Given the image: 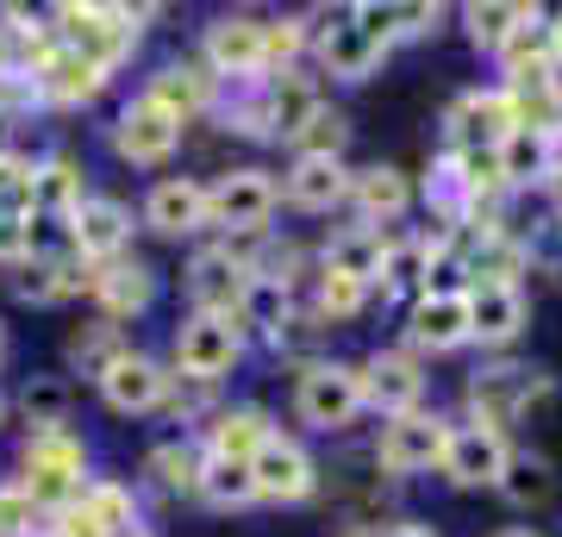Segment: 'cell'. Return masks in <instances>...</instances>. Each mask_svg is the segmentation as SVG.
Masks as SVG:
<instances>
[{"instance_id": "26", "label": "cell", "mask_w": 562, "mask_h": 537, "mask_svg": "<svg viewBox=\"0 0 562 537\" xmlns=\"http://www.w3.org/2000/svg\"><path fill=\"white\" fill-rule=\"evenodd\" d=\"M144 94L162 100V107H169L181 125H194L201 113H213V107H220L225 88L201 69V57H162V63H157V76L144 81Z\"/></svg>"}, {"instance_id": "38", "label": "cell", "mask_w": 562, "mask_h": 537, "mask_svg": "<svg viewBox=\"0 0 562 537\" xmlns=\"http://www.w3.org/2000/svg\"><path fill=\"white\" fill-rule=\"evenodd\" d=\"M425 276H431V238H387L382 276H375V294H425Z\"/></svg>"}, {"instance_id": "45", "label": "cell", "mask_w": 562, "mask_h": 537, "mask_svg": "<svg viewBox=\"0 0 562 537\" xmlns=\"http://www.w3.org/2000/svg\"><path fill=\"white\" fill-rule=\"evenodd\" d=\"M32 113H44L32 76H0V125L20 132V125H32Z\"/></svg>"}, {"instance_id": "2", "label": "cell", "mask_w": 562, "mask_h": 537, "mask_svg": "<svg viewBox=\"0 0 562 537\" xmlns=\"http://www.w3.org/2000/svg\"><path fill=\"white\" fill-rule=\"evenodd\" d=\"M144 20H150V7H106V0H57L50 7L57 44H69L88 63H101L106 76H120L132 63V51L144 38Z\"/></svg>"}, {"instance_id": "5", "label": "cell", "mask_w": 562, "mask_h": 537, "mask_svg": "<svg viewBox=\"0 0 562 537\" xmlns=\"http://www.w3.org/2000/svg\"><path fill=\"white\" fill-rule=\"evenodd\" d=\"M244 350H250V338H244L238 313H188L176 325V338H169V369L188 381H213L220 388L244 362Z\"/></svg>"}, {"instance_id": "43", "label": "cell", "mask_w": 562, "mask_h": 537, "mask_svg": "<svg viewBox=\"0 0 562 537\" xmlns=\"http://www.w3.org/2000/svg\"><path fill=\"white\" fill-rule=\"evenodd\" d=\"M32 176H38V157L0 150V213H25L32 220Z\"/></svg>"}, {"instance_id": "41", "label": "cell", "mask_w": 562, "mask_h": 537, "mask_svg": "<svg viewBox=\"0 0 562 537\" xmlns=\"http://www.w3.org/2000/svg\"><path fill=\"white\" fill-rule=\"evenodd\" d=\"M0 537H50V513L13 476L0 481Z\"/></svg>"}, {"instance_id": "19", "label": "cell", "mask_w": 562, "mask_h": 537, "mask_svg": "<svg viewBox=\"0 0 562 537\" xmlns=\"http://www.w3.org/2000/svg\"><path fill=\"white\" fill-rule=\"evenodd\" d=\"M162 294V276L150 269L144 257H120V262H101L94 276H88V300H94V313L113 318V325H132L157 306Z\"/></svg>"}, {"instance_id": "15", "label": "cell", "mask_w": 562, "mask_h": 537, "mask_svg": "<svg viewBox=\"0 0 562 537\" xmlns=\"http://www.w3.org/2000/svg\"><path fill=\"white\" fill-rule=\"evenodd\" d=\"M101 400H106V413H120V418H144V413H162L169 406V388H176V369L162 357H150V350H125L113 369H106L101 381Z\"/></svg>"}, {"instance_id": "27", "label": "cell", "mask_w": 562, "mask_h": 537, "mask_svg": "<svg viewBox=\"0 0 562 537\" xmlns=\"http://www.w3.org/2000/svg\"><path fill=\"white\" fill-rule=\"evenodd\" d=\"M281 425L269 418V406L257 400H238V406H220V413L201 425V450L206 457H225V462H250L262 444L276 438Z\"/></svg>"}, {"instance_id": "24", "label": "cell", "mask_w": 562, "mask_h": 537, "mask_svg": "<svg viewBox=\"0 0 562 537\" xmlns=\"http://www.w3.org/2000/svg\"><path fill=\"white\" fill-rule=\"evenodd\" d=\"M525 318V288L519 281H469V325H475V344L482 350H506V344H519Z\"/></svg>"}, {"instance_id": "12", "label": "cell", "mask_w": 562, "mask_h": 537, "mask_svg": "<svg viewBox=\"0 0 562 537\" xmlns=\"http://www.w3.org/2000/svg\"><path fill=\"white\" fill-rule=\"evenodd\" d=\"M506 462H513V444H506L501 425L462 418L457 432H450V444H443L438 476L450 481V488H462V494H475V488H501Z\"/></svg>"}, {"instance_id": "49", "label": "cell", "mask_w": 562, "mask_h": 537, "mask_svg": "<svg viewBox=\"0 0 562 537\" xmlns=\"http://www.w3.org/2000/svg\"><path fill=\"white\" fill-rule=\"evenodd\" d=\"M494 537H543L538 525H506V532H494Z\"/></svg>"}, {"instance_id": "23", "label": "cell", "mask_w": 562, "mask_h": 537, "mask_svg": "<svg viewBox=\"0 0 562 537\" xmlns=\"http://www.w3.org/2000/svg\"><path fill=\"white\" fill-rule=\"evenodd\" d=\"M362 400H369V413H382V418L419 413L425 362L413 350H375V357H362Z\"/></svg>"}, {"instance_id": "1", "label": "cell", "mask_w": 562, "mask_h": 537, "mask_svg": "<svg viewBox=\"0 0 562 537\" xmlns=\"http://www.w3.org/2000/svg\"><path fill=\"white\" fill-rule=\"evenodd\" d=\"M13 481H20L50 518L69 513V506L88 494V481H94V444L81 438L76 425H69V432H32V438L20 444V476Z\"/></svg>"}, {"instance_id": "33", "label": "cell", "mask_w": 562, "mask_h": 537, "mask_svg": "<svg viewBox=\"0 0 562 537\" xmlns=\"http://www.w3.org/2000/svg\"><path fill=\"white\" fill-rule=\"evenodd\" d=\"M125 350H132L125 325H113V318H101V313L69 325V338H63V362H69V376H81V381H101Z\"/></svg>"}, {"instance_id": "52", "label": "cell", "mask_w": 562, "mask_h": 537, "mask_svg": "<svg viewBox=\"0 0 562 537\" xmlns=\"http://www.w3.org/2000/svg\"><path fill=\"white\" fill-rule=\"evenodd\" d=\"M7 413H13V400L0 394V432H7Z\"/></svg>"}, {"instance_id": "25", "label": "cell", "mask_w": 562, "mask_h": 537, "mask_svg": "<svg viewBox=\"0 0 562 537\" xmlns=\"http://www.w3.org/2000/svg\"><path fill=\"white\" fill-rule=\"evenodd\" d=\"M350 176L357 169L344 157H294L281 176V200L294 213H338V206H350Z\"/></svg>"}, {"instance_id": "28", "label": "cell", "mask_w": 562, "mask_h": 537, "mask_svg": "<svg viewBox=\"0 0 562 537\" xmlns=\"http://www.w3.org/2000/svg\"><path fill=\"white\" fill-rule=\"evenodd\" d=\"M350 213H357V225H375V232L401 225L406 213H413V176L394 169V163L357 169V176H350Z\"/></svg>"}, {"instance_id": "54", "label": "cell", "mask_w": 562, "mask_h": 537, "mask_svg": "<svg viewBox=\"0 0 562 537\" xmlns=\"http://www.w3.org/2000/svg\"><path fill=\"white\" fill-rule=\"evenodd\" d=\"M138 537H150V532H138Z\"/></svg>"}, {"instance_id": "37", "label": "cell", "mask_w": 562, "mask_h": 537, "mask_svg": "<svg viewBox=\"0 0 562 537\" xmlns=\"http://www.w3.org/2000/svg\"><path fill=\"white\" fill-rule=\"evenodd\" d=\"M531 13H538V7H519V0H475V7H462V25H469V44H475V51L501 57L506 44H513V32H519Z\"/></svg>"}, {"instance_id": "50", "label": "cell", "mask_w": 562, "mask_h": 537, "mask_svg": "<svg viewBox=\"0 0 562 537\" xmlns=\"http://www.w3.org/2000/svg\"><path fill=\"white\" fill-rule=\"evenodd\" d=\"M550 132L562 138V88H557V107H550Z\"/></svg>"}, {"instance_id": "47", "label": "cell", "mask_w": 562, "mask_h": 537, "mask_svg": "<svg viewBox=\"0 0 562 537\" xmlns=\"http://www.w3.org/2000/svg\"><path fill=\"white\" fill-rule=\"evenodd\" d=\"M382 537H438L431 525H419V518H401V525H387Z\"/></svg>"}, {"instance_id": "16", "label": "cell", "mask_w": 562, "mask_h": 537, "mask_svg": "<svg viewBox=\"0 0 562 537\" xmlns=\"http://www.w3.org/2000/svg\"><path fill=\"white\" fill-rule=\"evenodd\" d=\"M450 150H469V157H494L501 150V138L513 132V125H525V107L519 94H506V88H475V94H462L457 107H450Z\"/></svg>"}, {"instance_id": "22", "label": "cell", "mask_w": 562, "mask_h": 537, "mask_svg": "<svg viewBox=\"0 0 562 537\" xmlns=\"http://www.w3.org/2000/svg\"><path fill=\"white\" fill-rule=\"evenodd\" d=\"M88 276H94V269H88L69 244H50V250L38 244L7 281H13V294H20L25 306H63V300L88 294Z\"/></svg>"}, {"instance_id": "21", "label": "cell", "mask_w": 562, "mask_h": 537, "mask_svg": "<svg viewBox=\"0 0 562 537\" xmlns=\"http://www.w3.org/2000/svg\"><path fill=\"white\" fill-rule=\"evenodd\" d=\"M32 88H38V107L44 113H81L88 100H101L106 88H113V76H106L101 63L76 57L69 44H57L50 57L32 69Z\"/></svg>"}, {"instance_id": "39", "label": "cell", "mask_w": 562, "mask_h": 537, "mask_svg": "<svg viewBox=\"0 0 562 537\" xmlns=\"http://www.w3.org/2000/svg\"><path fill=\"white\" fill-rule=\"evenodd\" d=\"M201 506L213 513H244V506H257V481H250V462H225V457H206L201 469Z\"/></svg>"}, {"instance_id": "32", "label": "cell", "mask_w": 562, "mask_h": 537, "mask_svg": "<svg viewBox=\"0 0 562 537\" xmlns=\"http://www.w3.org/2000/svg\"><path fill=\"white\" fill-rule=\"evenodd\" d=\"M387 238L394 232H375V225H338L319 250V276H344V281H362L375 288L382 276V257H387Z\"/></svg>"}, {"instance_id": "6", "label": "cell", "mask_w": 562, "mask_h": 537, "mask_svg": "<svg viewBox=\"0 0 562 537\" xmlns=\"http://www.w3.org/2000/svg\"><path fill=\"white\" fill-rule=\"evenodd\" d=\"M201 69L220 88H257L269 81V51H262V20L257 13H213L201 25Z\"/></svg>"}, {"instance_id": "4", "label": "cell", "mask_w": 562, "mask_h": 537, "mask_svg": "<svg viewBox=\"0 0 562 537\" xmlns=\"http://www.w3.org/2000/svg\"><path fill=\"white\" fill-rule=\"evenodd\" d=\"M369 413L362 400V362H344V357H306L301 376H294V418L306 432H350L357 418Z\"/></svg>"}, {"instance_id": "14", "label": "cell", "mask_w": 562, "mask_h": 537, "mask_svg": "<svg viewBox=\"0 0 562 537\" xmlns=\"http://www.w3.org/2000/svg\"><path fill=\"white\" fill-rule=\"evenodd\" d=\"M132 206L125 200H113V194H88L69 213V225H63V244L76 250L88 269H101V262H120V257H132Z\"/></svg>"}, {"instance_id": "8", "label": "cell", "mask_w": 562, "mask_h": 537, "mask_svg": "<svg viewBox=\"0 0 562 537\" xmlns=\"http://www.w3.org/2000/svg\"><path fill=\"white\" fill-rule=\"evenodd\" d=\"M181 132L188 125L162 107V100H150L138 88V94L125 100L120 113H113V125H106V144H113V157L132 163V169H162V163L181 150Z\"/></svg>"}, {"instance_id": "40", "label": "cell", "mask_w": 562, "mask_h": 537, "mask_svg": "<svg viewBox=\"0 0 562 537\" xmlns=\"http://www.w3.org/2000/svg\"><path fill=\"white\" fill-rule=\"evenodd\" d=\"M344 144H350V113L325 100L319 113L301 125V138H294V157H344Z\"/></svg>"}, {"instance_id": "48", "label": "cell", "mask_w": 562, "mask_h": 537, "mask_svg": "<svg viewBox=\"0 0 562 537\" xmlns=\"http://www.w3.org/2000/svg\"><path fill=\"white\" fill-rule=\"evenodd\" d=\"M550 63H557V69H562V13H557V20H550Z\"/></svg>"}, {"instance_id": "53", "label": "cell", "mask_w": 562, "mask_h": 537, "mask_svg": "<svg viewBox=\"0 0 562 537\" xmlns=\"http://www.w3.org/2000/svg\"><path fill=\"white\" fill-rule=\"evenodd\" d=\"M344 537H375V532H344Z\"/></svg>"}, {"instance_id": "10", "label": "cell", "mask_w": 562, "mask_h": 537, "mask_svg": "<svg viewBox=\"0 0 562 537\" xmlns=\"http://www.w3.org/2000/svg\"><path fill=\"white\" fill-rule=\"evenodd\" d=\"M306 57H313V69H319L325 81H369L387 63V44L369 38L357 25V13L344 7V13H319V20H313Z\"/></svg>"}, {"instance_id": "7", "label": "cell", "mask_w": 562, "mask_h": 537, "mask_svg": "<svg viewBox=\"0 0 562 537\" xmlns=\"http://www.w3.org/2000/svg\"><path fill=\"white\" fill-rule=\"evenodd\" d=\"M457 432V418H443L438 406H419V413H401V418H382L375 432V469L394 481H413V476H431L443 462V444Z\"/></svg>"}, {"instance_id": "51", "label": "cell", "mask_w": 562, "mask_h": 537, "mask_svg": "<svg viewBox=\"0 0 562 537\" xmlns=\"http://www.w3.org/2000/svg\"><path fill=\"white\" fill-rule=\"evenodd\" d=\"M7 350H13V344H7V318H0V369H7Z\"/></svg>"}, {"instance_id": "34", "label": "cell", "mask_w": 562, "mask_h": 537, "mask_svg": "<svg viewBox=\"0 0 562 537\" xmlns=\"http://www.w3.org/2000/svg\"><path fill=\"white\" fill-rule=\"evenodd\" d=\"M13 413L25 418V438L32 432H69L76 425V381L69 376H25Z\"/></svg>"}, {"instance_id": "13", "label": "cell", "mask_w": 562, "mask_h": 537, "mask_svg": "<svg viewBox=\"0 0 562 537\" xmlns=\"http://www.w3.org/2000/svg\"><path fill=\"white\" fill-rule=\"evenodd\" d=\"M250 481H257V500H269V506H306L319 494V462L294 432H276L250 457Z\"/></svg>"}, {"instance_id": "42", "label": "cell", "mask_w": 562, "mask_h": 537, "mask_svg": "<svg viewBox=\"0 0 562 537\" xmlns=\"http://www.w3.org/2000/svg\"><path fill=\"white\" fill-rule=\"evenodd\" d=\"M375 300V288H362V281H344V276H319V294H313V313L325 325H344V318H357L362 306Z\"/></svg>"}, {"instance_id": "11", "label": "cell", "mask_w": 562, "mask_h": 537, "mask_svg": "<svg viewBox=\"0 0 562 537\" xmlns=\"http://www.w3.org/2000/svg\"><path fill=\"white\" fill-rule=\"evenodd\" d=\"M244 281H250V250L232 238L201 244L188 269H181V294H188V313H238Z\"/></svg>"}, {"instance_id": "18", "label": "cell", "mask_w": 562, "mask_h": 537, "mask_svg": "<svg viewBox=\"0 0 562 537\" xmlns=\"http://www.w3.org/2000/svg\"><path fill=\"white\" fill-rule=\"evenodd\" d=\"M462 344H475L469 288H457V294H413V306H406V350L413 357H450Z\"/></svg>"}, {"instance_id": "29", "label": "cell", "mask_w": 562, "mask_h": 537, "mask_svg": "<svg viewBox=\"0 0 562 537\" xmlns=\"http://www.w3.org/2000/svg\"><path fill=\"white\" fill-rule=\"evenodd\" d=\"M257 100H262V125H269V144H294V138H301V125L325 107L319 81L301 76V69H281V76H269V81L257 88Z\"/></svg>"}, {"instance_id": "36", "label": "cell", "mask_w": 562, "mask_h": 537, "mask_svg": "<svg viewBox=\"0 0 562 537\" xmlns=\"http://www.w3.org/2000/svg\"><path fill=\"white\" fill-rule=\"evenodd\" d=\"M494 494L506 500V506H519V513H538V506H550L557 500V469H550V457H531V450H513V462H506V476Z\"/></svg>"}, {"instance_id": "46", "label": "cell", "mask_w": 562, "mask_h": 537, "mask_svg": "<svg viewBox=\"0 0 562 537\" xmlns=\"http://www.w3.org/2000/svg\"><path fill=\"white\" fill-rule=\"evenodd\" d=\"M443 20V7H425V0H394V44L401 38H431Z\"/></svg>"}, {"instance_id": "31", "label": "cell", "mask_w": 562, "mask_h": 537, "mask_svg": "<svg viewBox=\"0 0 562 537\" xmlns=\"http://www.w3.org/2000/svg\"><path fill=\"white\" fill-rule=\"evenodd\" d=\"M201 469H206V450H201V438H188V432L157 438L144 450V481H150L162 500H194L201 494Z\"/></svg>"}, {"instance_id": "3", "label": "cell", "mask_w": 562, "mask_h": 537, "mask_svg": "<svg viewBox=\"0 0 562 537\" xmlns=\"http://www.w3.org/2000/svg\"><path fill=\"white\" fill-rule=\"evenodd\" d=\"M281 213V181L257 163H238V169H220L206 181V220L213 232H225L232 244L269 238V225Z\"/></svg>"}, {"instance_id": "35", "label": "cell", "mask_w": 562, "mask_h": 537, "mask_svg": "<svg viewBox=\"0 0 562 537\" xmlns=\"http://www.w3.org/2000/svg\"><path fill=\"white\" fill-rule=\"evenodd\" d=\"M294 313V281H281V276H250L244 281V300H238V325H244V338H276L281 332V318Z\"/></svg>"}, {"instance_id": "20", "label": "cell", "mask_w": 562, "mask_h": 537, "mask_svg": "<svg viewBox=\"0 0 562 537\" xmlns=\"http://www.w3.org/2000/svg\"><path fill=\"white\" fill-rule=\"evenodd\" d=\"M562 169V138L550 132V120L513 125L494 150V176L501 188H550V176Z\"/></svg>"}, {"instance_id": "30", "label": "cell", "mask_w": 562, "mask_h": 537, "mask_svg": "<svg viewBox=\"0 0 562 537\" xmlns=\"http://www.w3.org/2000/svg\"><path fill=\"white\" fill-rule=\"evenodd\" d=\"M88 194H94V188H88V169H81L76 150L38 157V176H32V220L38 225H69V213H76Z\"/></svg>"}, {"instance_id": "9", "label": "cell", "mask_w": 562, "mask_h": 537, "mask_svg": "<svg viewBox=\"0 0 562 537\" xmlns=\"http://www.w3.org/2000/svg\"><path fill=\"white\" fill-rule=\"evenodd\" d=\"M144 532V506L138 488L120 476H94L88 494L69 506V513L50 518V537H138Z\"/></svg>"}, {"instance_id": "17", "label": "cell", "mask_w": 562, "mask_h": 537, "mask_svg": "<svg viewBox=\"0 0 562 537\" xmlns=\"http://www.w3.org/2000/svg\"><path fill=\"white\" fill-rule=\"evenodd\" d=\"M138 225H144V232H157V238H169V244L213 232V220H206V181H194V176H157L150 188H144Z\"/></svg>"}, {"instance_id": "44", "label": "cell", "mask_w": 562, "mask_h": 537, "mask_svg": "<svg viewBox=\"0 0 562 537\" xmlns=\"http://www.w3.org/2000/svg\"><path fill=\"white\" fill-rule=\"evenodd\" d=\"M32 250H38V220H25V213H0V269H20Z\"/></svg>"}]
</instances>
